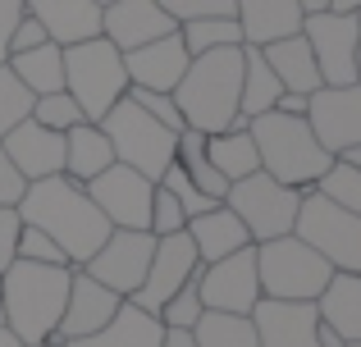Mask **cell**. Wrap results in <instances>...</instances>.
<instances>
[{
    "instance_id": "1",
    "label": "cell",
    "mask_w": 361,
    "mask_h": 347,
    "mask_svg": "<svg viewBox=\"0 0 361 347\" xmlns=\"http://www.w3.org/2000/svg\"><path fill=\"white\" fill-rule=\"evenodd\" d=\"M14 210H18L23 224L42 229L46 238L64 251V260H69L73 270L87 265V256L110 238V220L97 210V201L87 196V187L73 183V178H64V174L27 183Z\"/></svg>"
},
{
    "instance_id": "2",
    "label": "cell",
    "mask_w": 361,
    "mask_h": 347,
    "mask_svg": "<svg viewBox=\"0 0 361 347\" xmlns=\"http://www.w3.org/2000/svg\"><path fill=\"white\" fill-rule=\"evenodd\" d=\"M238 96H243V46H220V51L192 55L174 87V106L183 115V124L206 137L247 124Z\"/></svg>"
},
{
    "instance_id": "3",
    "label": "cell",
    "mask_w": 361,
    "mask_h": 347,
    "mask_svg": "<svg viewBox=\"0 0 361 347\" xmlns=\"http://www.w3.org/2000/svg\"><path fill=\"white\" fill-rule=\"evenodd\" d=\"M69 265H37V260H9L0 270V324L18 343H46L60 329V311L69 297Z\"/></svg>"
},
{
    "instance_id": "4",
    "label": "cell",
    "mask_w": 361,
    "mask_h": 347,
    "mask_svg": "<svg viewBox=\"0 0 361 347\" xmlns=\"http://www.w3.org/2000/svg\"><path fill=\"white\" fill-rule=\"evenodd\" d=\"M247 133L256 142V160L270 178H279L283 187H298L311 192L320 183V174L334 165V156L316 142L307 115H279V110H265V115L247 119Z\"/></svg>"
},
{
    "instance_id": "5",
    "label": "cell",
    "mask_w": 361,
    "mask_h": 347,
    "mask_svg": "<svg viewBox=\"0 0 361 347\" xmlns=\"http://www.w3.org/2000/svg\"><path fill=\"white\" fill-rule=\"evenodd\" d=\"M64 92L78 101L87 124H101L106 110L115 101H123V92H128L123 51L110 46L106 37H87V42L64 46Z\"/></svg>"
},
{
    "instance_id": "6",
    "label": "cell",
    "mask_w": 361,
    "mask_h": 347,
    "mask_svg": "<svg viewBox=\"0 0 361 347\" xmlns=\"http://www.w3.org/2000/svg\"><path fill=\"white\" fill-rule=\"evenodd\" d=\"M329 260L316 247L298 238V233H283V238L256 242V279H261V297L274 302H316L329 284Z\"/></svg>"
},
{
    "instance_id": "7",
    "label": "cell",
    "mask_w": 361,
    "mask_h": 347,
    "mask_svg": "<svg viewBox=\"0 0 361 347\" xmlns=\"http://www.w3.org/2000/svg\"><path fill=\"white\" fill-rule=\"evenodd\" d=\"M101 128H106V137H110L115 160L128 165V170H137V174H147L151 183L174 165V137L178 133H169L160 119H151L147 110L133 106L128 96L115 101V106L106 110Z\"/></svg>"
},
{
    "instance_id": "8",
    "label": "cell",
    "mask_w": 361,
    "mask_h": 347,
    "mask_svg": "<svg viewBox=\"0 0 361 347\" xmlns=\"http://www.w3.org/2000/svg\"><path fill=\"white\" fill-rule=\"evenodd\" d=\"M293 233H298L307 247H316L320 256L329 260V270H338V275H361V215L334 206L329 196H320L316 187L302 192Z\"/></svg>"
},
{
    "instance_id": "9",
    "label": "cell",
    "mask_w": 361,
    "mask_h": 347,
    "mask_svg": "<svg viewBox=\"0 0 361 347\" xmlns=\"http://www.w3.org/2000/svg\"><path fill=\"white\" fill-rule=\"evenodd\" d=\"M224 206L243 220V229H247V238H252V242H270V238L293 233L302 192H298V187H283L279 178H270L265 170H256V174L238 178V183H229Z\"/></svg>"
},
{
    "instance_id": "10",
    "label": "cell",
    "mask_w": 361,
    "mask_h": 347,
    "mask_svg": "<svg viewBox=\"0 0 361 347\" xmlns=\"http://www.w3.org/2000/svg\"><path fill=\"white\" fill-rule=\"evenodd\" d=\"M197 293L206 311H229V315H252L261 302V279H256V242L229 251V256L197 265Z\"/></svg>"
},
{
    "instance_id": "11",
    "label": "cell",
    "mask_w": 361,
    "mask_h": 347,
    "mask_svg": "<svg viewBox=\"0 0 361 347\" xmlns=\"http://www.w3.org/2000/svg\"><path fill=\"white\" fill-rule=\"evenodd\" d=\"M302 37H307L311 55H316L320 87H348V82H357L361 27H357L353 14H334V9L307 14V18H302Z\"/></svg>"
},
{
    "instance_id": "12",
    "label": "cell",
    "mask_w": 361,
    "mask_h": 347,
    "mask_svg": "<svg viewBox=\"0 0 361 347\" xmlns=\"http://www.w3.org/2000/svg\"><path fill=\"white\" fill-rule=\"evenodd\" d=\"M151 251H156V233L151 229H110V238L87 256V265H78L82 275H92L97 284H106L110 293L133 297L137 284L147 279Z\"/></svg>"
},
{
    "instance_id": "13",
    "label": "cell",
    "mask_w": 361,
    "mask_h": 347,
    "mask_svg": "<svg viewBox=\"0 0 361 347\" xmlns=\"http://www.w3.org/2000/svg\"><path fill=\"white\" fill-rule=\"evenodd\" d=\"M87 196L97 201V210L110 220V229H147L151 224V196L156 183L147 174L128 170V165H106L97 178H87Z\"/></svg>"
},
{
    "instance_id": "14",
    "label": "cell",
    "mask_w": 361,
    "mask_h": 347,
    "mask_svg": "<svg viewBox=\"0 0 361 347\" xmlns=\"http://www.w3.org/2000/svg\"><path fill=\"white\" fill-rule=\"evenodd\" d=\"M197 265H202V256H197L188 229L165 233V238H156V251H151L147 279L137 284V293H133L128 302L142 306V311H151V315H160V306H165L169 297H174L178 288H183L188 279L197 275Z\"/></svg>"
},
{
    "instance_id": "15",
    "label": "cell",
    "mask_w": 361,
    "mask_h": 347,
    "mask_svg": "<svg viewBox=\"0 0 361 347\" xmlns=\"http://www.w3.org/2000/svg\"><path fill=\"white\" fill-rule=\"evenodd\" d=\"M307 124L329 156L361 146V82L348 87H316L307 96Z\"/></svg>"
},
{
    "instance_id": "16",
    "label": "cell",
    "mask_w": 361,
    "mask_h": 347,
    "mask_svg": "<svg viewBox=\"0 0 361 347\" xmlns=\"http://www.w3.org/2000/svg\"><path fill=\"white\" fill-rule=\"evenodd\" d=\"M188 60H192V55H188L183 37H178V27H174V32L156 37V42H147V46L123 51V73H128V87L174 92L178 78H183V69H188Z\"/></svg>"
},
{
    "instance_id": "17",
    "label": "cell",
    "mask_w": 361,
    "mask_h": 347,
    "mask_svg": "<svg viewBox=\"0 0 361 347\" xmlns=\"http://www.w3.org/2000/svg\"><path fill=\"white\" fill-rule=\"evenodd\" d=\"M252 324H256V347H320L316 302H274V297H261L252 306Z\"/></svg>"
},
{
    "instance_id": "18",
    "label": "cell",
    "mask_w": 361,
    "mask_h": 347,
    "mask_svg": "<svg viewBox=\"0 0 361 347\" xmlns=\"http://www.w3.org/2000/svg\"><path fill=\"white\" fill-rule=\"evenodd\" d=\"M0 146H5V156L14 160V170L23 174L27 183L51 178V174H64V133L42 128L32 115H27L23 124L9 128V133L0 137Z\"/></svg>"
},
{
    "instance_id": "19",
    "label": "cell",
    "mask_w": 361,
    "mask_h": 347,
    "mask_svg": "<svg viewBox=\"0 0 361 347\" xmlns=\"http://www.w3.org/2000/svg\"><path fill=\"white\" fill-rule=\"evenodd\" d=\"M174 18L156 5V0H110L101 5V37L119 51H133V46H147L156 37L174 32Z\"/></svg>"
},
{
    "instance_id": "20",
    "label": "cell",
    "mask_w": 361,
    "mask_h": 347,
    "mask_svg": "<svg viewBox=\"0 0 361 347\" xmlns=\"http://www.w3.org/2000/svg\"><path fill=\"white\" fill-rule=\"evenodd\" d=\"M123 297L110 293L106 284H97L92 275H82V270H73L69 279V297H64V311H60V329H55V339H87V334H97L101 324L110 320V315L119 311Z\"/></svg>"
},
{
    "instance_id": "21",
    "label": "cell",
    "mask_w": 361,
    "mask_h": 347,
    "mask_svg": "<svg viewBox=\"0 0 361 347\" xmlns=\"http://www.w3.org/2000/svg\"><path fill=\"white\" fill-rule=\"evenodd\" d=\"M23 9L46 27V37L55 46L101 37V5L97 0H23Z\"/></svg>"
},
{
    "instance_id": "22",
    "label": "cell",
    "mask_w": 361,
    "mask_h": 347,
    "mask_svg": "<svg viewBox=\"0 0 361 347\" xmlns=\"http://www.w3.org/2000/svg\"><path fill=\"white\" fill-rule=\"evenodd\" d=\"M233 18H238L247 46H265V42L302 32L307 14H302L298 0H233Z\"/></svg>"
},
{
    "instance_id": "23",
    "label": "cell",
    "mask_w": 361,
    "mask_h": 347,
    "mask_svg": "<svg viewBox=\"0 0 361 347\" xmlns=\"http://www.w3.org/2000/svg\"><path fill=\"white\" fill-rule=\"evenodd\" d=\"M160 334H165L160 315L142 311V306H133L128 297H123L119 311L110 315L97 334H87V339H69V347H160Z\"/></svg>"
},
{
    "instance_id": "24",
    "label": "cell",
    "mask_w": 361,
    "mask_h": 347,
    "mask_svg": "<svg viewBox=\"0 0 361 347\" xmlns=\"http://www.w3.org/2000/svg\"><path fill=\"white\" fill-rule=\"evenodd\" d=\"M183 229H188V238H192L202 265H211V260H220V256H229V251H238V247L252 242V238H247V229H243V220L224 201L211 206V210H202V215H192Z\"/></svg>"
},
{
    "instance_id": "25",
    "label": "cell",
    "mask_w": 361,
    "mask_h": 347,
    "mask_svg": "<svg viewBox=\"0 0 361 347\" xmlns=\"http://www.w3.org/2000/svg\"><path fill=\"white\" fill-rule=\"evenodd\" d=\"M261 55H265V64H270V73L279 78L283 92H302V96H311V92L320 87L316 55H311V46H307V37H302V32L279 37V42H265Z\"/></svg>"
},
{
    "instance_id": "26",
    "label": "cell",
    "mask_w": 361,
    "mask_h": 347,
    "mask_svg": "<svg viewBox=\"0 0 361 347\" xmlns=\"http://www.w3.org/2000/svg\"><path fill=\"white\" fill-rule=\"evenodd\" d=\"M106 165H115V151H110V137L101 124H73L64 128V178H73V183H87V178H97Z\"/></svg>"
},
{
    "instance_id": "27",
    "label": "cell",
    "mask_w": 361,
    "mask_h": 347,
    "mask_svg": "<svg viewBox=\"0 0 361 347\" xmlns=\"http://www.w3.org/2000/svg\"><path fill=\"white\" fill-rule=\"evenodd\" d=\"M316 315L329 329L343 334V343L361 339V275H329L325 293L316 297Z\"/></svg>"
},
{
    "instance_id": "28",
    "label": "cell",
    "mask_w": 361,
    "mask_h": 347,
    "mask_svg": "<svg viewBox=\"0 0 361 347\" xmlns=\"http://www.w3.org/2000/svg\"><path fill=\"white\" fill-rule=\"evenodd\" d=\"M5 64L14 69V78L23 82L32 96H46V92H64V46L42 42V46H32V51L9 55Z\"/></svg>"
},
{
    "instance_id": "29",
    "label": "cell",
    "mask_w": 361,
    "mask_h": 347,
    "mask_svg": "<svg viewBox=\"0 0 361 347\" xmlns=\"http://www.w3.org/2000/svg\"><path fill=\"white\" fill-rule=\"evenodd\" d=\"M206 160L229 178V183H238V178L261 170V160H256V142H252V133H247V124L206 137Z\"/></svg>"
},
{
    "instance_id": "30",
    "label": "cell",
    "mask_w": 361,
    "mask_h": 347,
    "mask_svg": "<svg viewBox=\"0 0 361 347\" xmlns=\"http://www.w3.org/2000/svg\"><path fill=\"white\" fill-rule=\"evenodd\" d=\"M279 92H283V87H279V78L270 73L261 46H247V42H243V96H238L243 119H256V115H265V110H274Z\"/></svg>"
},
{
    "instance_id": "31",
    "label": "cell",
    "mask_w": 361,
    "mask_h": 347,
    "mask_svg": "<svg viewBox=\"0 0 361 347\" xmlns=\"http://www.w3.org/2000/svg\"><path fill=\"white\" fill-rule=\"evenodd\" d=\"M174 160L183 165V174L192 178V183L202 187L211 201H224V192H229V178H224L211 160H206V133H197V128H178V137H174Z\"/></svg>"
},
{
    "instance_id": "32",
    "label": "cell",
    "mask_w": 361,
    "mask_h": 347,
    "mask_svg": "<svg viewBox=\"0 0 361 347\" xmlns=\"http://www.w3.org/2000/svg\"><path fill=\"white\" fill-rule=\"evenodd\" d=\"M197 347H256V324L252 315H229V311H202L192 324Z\"/></svg>"
},
{
    "instance_id": "33",
    "label": "cell",
    "mask_w": 361,
    "mask_h": 347,
    "mask_svg": "<svg viewBox=\"0 0 361 347\" xmlns=\"http://www.w3.org/2000/svg\"><path fill=\"white\" fill-rule=\"evenodd\" d=\"M178 37H183L188 55H206V51H220V46H243V27L238 18H188L178 23Z\"/></svg>"
},
{
    "instance_id": "34",
    "label": "cell",
    "mask_w": 361,
    "mask_h": 347,
    "mask_svg": "<svg viewBox=\"0 0 361 347\" xmlns=\"http://www.w3.org/2000/svg\"><path fill=\"white\" fill-rule=\"evenodd\" d=\"M316 192L329 196L334 206H343V210L361 215V170H357V165H348V160H338V156H334V165L320 174Z\"/></svg>"
},
{
    "instance_id": "35",
    "label": "cell",
    "mask_w": 361,
    "mask_h": 347,
    "mask_svg": "<svg viewBox=\"0 0 361 347\" xmlns=\"http://www.w3.org/2000/svg\"><path fill=\"white\" fill-rule=\"evenodd\" d=\"M32 101H37V96L14 78V69H9V64H0V137H5L14 124H23V119L32 115Z\"/></svg>"
},
{
    "instance_id": "36",
    "label": "cell",
    "mask_w": 361,
    "mask_h": 347,
    "mask_svg": "<svg viewBox=\"0 0 361 347\" xmlns=\"http://www.w3.org/2000/svg\"><path fill=\"white\" fill-rule=\"evenodd\" d=\"M32 119L42 128H55V133H64V128H73V124H82V110H78V101L69 96V92H46V96H37L32 101Z\"/></svg>"
},
{
    "instance_id": "37",
    "label": "cell",
    "mask_w": 361,
    "mask_h": 347,
    "mask_svg": "<svg viewBox=\"0 0 361 347\" xmlns=\"http://www.w3.org/2000/svg\"><path fill=\"white\" fill-rule=\"evenodd\" d=\"M156 183H160V187H165V192H169V196H174V201H178V206H183V215H188V220H192V215H202V210H211V206H220V201H211V196H206V192H202V187H197V183H192V178H188V174H183V165H178V160H174V165H169V170H165V174H160V178H156Z\"/></svg>"
},
{
    "instance_id": "38",
    "label": "cell",
    "mask_w": 361,
    "mask_h": 347,
    "mask_svg": "<svg viewBox=\"0 0 361 347\" xmlns=\"http://www.w3.org/2000/svg\"><path fill=\"white\" fill-rule=\"evenodd\" d=\"M202 311H206V306H202V293H197V275H192L174 297H169L165 306H160V324H169V329H192V324L202 320Z\"/></svg>"
},
{
    "instance_id": "39",
    "label": "cell",
    "mask_w": 361,
    "mask_h": 347,
    "mask_svg": "<svg viewBox=\"0 0 361 347\" xmlns=\"http://www.w3.org/2000/svg\"><path fill=\"white\" fill-rule=\"evenodd\" d=\"M123 96L133 101V106H142L151 119H160V124L169 128V133H178V128H188L183 124V115H178V106H174V92H151V87H128Z\"/></svg>"
},
{
    "instance_id": "40",
    "label": "cell",
    "mask_w": 361,
    "mask_h": 347,
    "mask_svg": "<svg viewBox=\"0 0 361 347\" xmlns=\"http://www.w3.org/2000/svg\"><path fill=\"white\" fill-rule=\"evenodd\" d=\"M14 256H18V260H37V265H69V260H64V251L55 247V242L46 238L42 229H32V224H23V229H18ZM69 270H73V265H69Z\"/></svg>"
},
{
    "instance_id": "41",
    "label": "cell",
    "mask_w": 361,
    "mask_h": 347,
    "mask_svg": "<svg viewBox=\"0 0 361 347\" xmlns=\"http://www.w3.org/2000/svg\"><path fill=\"white\" fill-rule=\"evenodd\" d=\"M174 23H188V18H229L233 0H156Z\"/></svg>"
},
{
    "instance_id": "42",
    "label": "cell",
    "mask_w": 361,
    "mask_h": 347,
    "mask_svg": "<svg viewBox=\"0 0 361 347\" xmlns=\"http://www.w3.org/2000/svg\"><path fill=\"white\" fill-rule=\"evenodd\" d=\"M188 224V215H183V206L174 201V196L165 192V187L156 183V196H151V224L147 229L156 233V238H165V233H178Z\"/></svg>"
},
{
    "instance_id": "43",
    "label": "cell",
    "mask_w": 361,
    "mask_h": 347,
    "mask_svg": "<svg viewBox=\"0 0 361 347\" xmlns=\"http://www.w3.org/2000/svg\"><path fill=\"white\" fill-rule=\"evenodd\" d=\"M42 42H51V37H46V27L37 23V18L27 14V9H23V18H18V23H14V32H9V55L32 51V46H42Z\"/></svg>"
},
{
    "instance_id": "44",
    "label": "cell",
    "mask_w": 361,
    "mask_h": 347,
    "mask_svg": "<svg viewBox=\"0 0 361 347\" xmlns=\"http://www.w3.org/2000/svg\"><path fill=\"white\" fill-rule=\"evenodd\" d=\"M18 229H23V220H18L14 206H0V270L14 260V247H18Z\"/></svg>"
},
{
    "instance_id": "45",
    "label": "cell",
    "mask_w": 361,
    "mask_h": 347,
    "mask_svg": "<svg viewBox=\"0 0 361 347\" xmlns=\"http://www.w3.org/2000/svg\"><path fill=\"white\" fill-rule=\"evenodd\" d=\"M23 187H27V178L14 170V160H9L5 146H0V206H18Z\"/></svg>"
},
{
    "instance_id": "46",
    "label": "cell",
    "mask_w": 361,
    "mask_h": 347,
    "mask_svg": "<svg viewBox=\"0 0 361 347\" xmlns=\"http://www.w3.org/2000/svg\"><path fill=\"white\" fill-rule=\"evenodd\" d=\"M23 18V0H0V64L9 60V32Z\"/></svg>"
},
{
    "instance_id": "47",
    "label": "cell",
    "mask_w": 361,
    "mask_h": 347,
    "mask_svg": "<svg viewBox=\"0 0 361 347\" xmlns=\"http://www.w3.org/2000/svg\"><path fill=\"white\" fill-rule=\"evenodd\" d=\"M274 110H279V115H307V96H302V92H279Z\"/></svg>"
},
{
    "instance_id": "48",
    "label": "cell",
    "mask_w": 361,
    "mask_h": 347,
    "mask_svg": "<svg viewBox=\"0 0 361 347\" xmlns=\"http://www.w3.org/2000/svg\"><path fill=\"white\" fill-rule=\"evenodd\" d=\"M160 347H197V339H192V329H169V324H165Z\"/></svg>"
},
{
    "instance_id": "49",
    "label": "cell",
    "mask_w": 361,
    "mask_h": 347,
    "mask_svg": "<svg viewBox=\"0 0 361 347\" xmlns=\"http://www.w3.org/2000/svg\"><path fill=\"white\" fill-rule=\"evenodd\" d=\"M316 339H320V347H348V343H343V334H338V329H329L325 320L316 324Z\"/></svg>"
},
{
    "instance_id": "50",
    "label": "cell",
    "mask_w": 361,
    "mask_h": 347,
    "mask_svg": "<svg viewBox=\"0 0 361 347\" xmlns=\"http://www.w3.org/2000/svg\"><path fill=\"white\" fill-rule=\"evenodd\" d=\"M302 14H320V9H329V0H298Z\"/></svg>"
},
{
    "instance_id": "51",
    "label": "cell",
    "mask_w": 361,
    "mask_h": 347,
    "mask_svg": "<svg viewBox=\"0 0 361 347\" xmlns=\"http://www.w3.org/2000/svg\"><path fill=\"white\" fill-rule=\"evenodd\" d=\"M357 5H361V0H329V9H334V14H353Z\"/></svg>"
},
{
    "instance_id": "52",
    "label": "cell",
    "mask_w": 361,
    "mask_h": 347,
    "mask_svg": "<svg viewBox=\"0 0 361 347\" xmlns=\"http://www.w3.org/2000/svg\"><path fill=\"white\" fill-rule=\"evenodd\" d=\"M338 160H348V165H357V170H361V146H348V151L338 156Z\"/></svg>"
},
{
    "instance_id": "53",
    "label": "cell",
    "mask_w": 361,
    "mask_h": 347,
    "mask_svg": "<svg viewBox=\"0 0 361 347\" xmlns=\"http://www.w3.org/2000/svg\"><path fill=\"white\" fill-rule=\"evenodd\" d=\"M0 347H23V343H18V339H14V334H9V329H5V324H0Z\"/></svg>"
},
{
    "instance_id": "54",
    "label": "cell",
    "mask_w": 361,
    "mask_h": 347,
    "mask_svg": "<svg viewBox=\"0 0 361 347\" xmlns=\"http://www.w3.org/2000/svg\"><path fill=\"white\" fill-rule=\"evenodd\" d=\"M23 347H69L64 339H46V343H23Z\"/></svg>"
},
{
    "instance_id": "55",
    "label": "cell",
    "mask_w": 361,
    "mask_h": 347,
    "mask_svg": "<svg viewBox=\"0 0 361 347\" xmlns=\"http://www.w3.org/2000/svg\"><path fill=\"white\" fill-rule=\"evenodd\" d=\"M357 82H361V42H357Z\"/></svg>"
},
{
    "instance_id": "56",
    "label": "cell",
    "mask_w": 361,
    "mask_h": 347,
    "mask_svg": "<svg viewBox=\"0 0 361 347\" xmlns=\"http://www.w3.org/2000/svg\"><path fill=\"white\" fill-rule=\"evenodd\" d=\"M353 18H357V27H361V5H357V9H353Z\"/></svg>"
},
{
    "instance_id": "57",
    "label": "cell",
    "mask_w": 361,
    "mask_h": 347,
    "mask_svg": "<svg viewBox=\"0 0 361 347\" xmlns=\"http://www.w3.org/2000/svg\"><path fill=\"white\" fill-rule=\"evenodd\" d=\"M348 347H361V339H357V343H348Z\"/></svg>"
},
{
    "instance_id": "58",
    "label": "cell",
    "mask_w": 361,
    "mask_h": 347,
    "mask_svg": "<svg viewBox=\"0 0 361 347\" xmlns=\"http://www.w3.org/2000/svg\"><path fill=\"white\" fill-rule=\"evenodd\" d=\"M97 5H110V0H97Z\"/></svg>"
}]
</instances>
